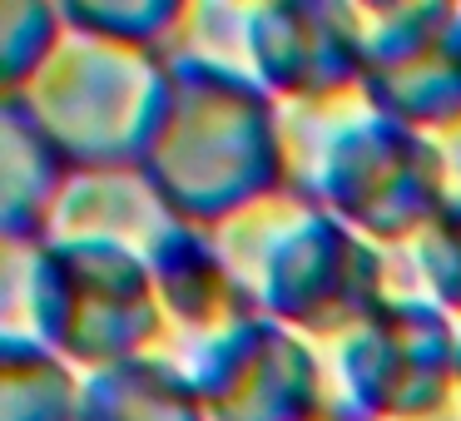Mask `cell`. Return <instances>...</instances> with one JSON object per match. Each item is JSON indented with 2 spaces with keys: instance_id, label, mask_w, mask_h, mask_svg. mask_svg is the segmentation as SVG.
Returning a JSON list of instances; mask_svg holds the SVG:
<instances>
[{
  "instance_id": "1",
  "label": "cell",
  "mask_w": 461,
  "mask_h": 421,
  "mask_svg": "<svg viewBox=\"0 0 461 421\" xmlns=\"http://www.w3.org/2000/svg\"><path fill=\"white\" fill-rule=\"evenodd\" d=\"M134 169L149 179L174 223L219 228L293 184L283 104L253 80L249 65L179 50L164 60Z\"/></svg>"
},
{
  "instance_id": "2",
  "label": "cell",
  "mask_w": 461,
  "mask_h": 421,
  "mask_svg": "<svg viewBox=\"0 0 461 421\" xmlns=\"http://www.w3.org/2000/svg\"><path fill=\"white\" fill-rule=\"evenodd\" d=\"M283 134L293 189L387 253H411L447 203L431 134L387 120L362 90L322 104H283Z\"/></svg>"
},
{
  "instance_id": "3",
  "label": "cell",
  "mask_w": 461,
  "mask_h": 421,
  "mask_svg": "<svg viewBox=\"0 0 461 421\" xmlns=\"http://www.w3.org/2000/svg\"><path fill=\"white\" fill-rule=\"evenodd\" d=\"M25 258L31 337L80 377L130 357H169L174 332L140 253L120 243H41Z\"/></svg>"
},
{
  "instance_id": "4",
  "label": "cell",
  "mask_w": 461,
  "mask_h": 421,
  "mask_svg": "<svg viewBox=\"0 0 461 421\" xmlns=\"http://www.w3.org/2000/svg\"><path fill=\"white\" fill-rule=\"evenodd\" d=\"M159 85L164 55L65 25L41 75L0 100L21 104L75 169H134Z\"/></svg>"
},
{
  "instance_id": "5",
  "label": "cell",
  "mask_w": 461,
  "mask_h": 421,
  "mask_svg": "<svg viewBox=\"0 0 461 421\" xmlns=\"http://www.w3.org/2000/svg\"><path fill=\"white\" fill-rule=\"evenodd\" d=\"M456 332V318L431 298L402 292L382 302L322 352L338 407L352 421H461Z\"/></svg>"
},
{
  "instance_id": "6",
  "label": "cell",
  "mask_w": 461,
  "mask_h": 421,
  "mask_svg": "<svg viewBox=\"0 0 461 421\" xmlns=\"http://www.w3.org/2000/svg\"><path fill=\"white\" fill-rule=\"evenodd\" d=\"M397 263L387 248L367 243L357 228L312 203L263 258L253 278V302L263 318L293 327L318 352L342 342L397 292Z\"/></svg>"
},
{
  "instance_id": "7",
  "label": "cell",
  "mask_w": 461,
  "mask_h": 421,
  "mask_svg": "<svg viewBox=\"0 0 461 421\" xmlns=\"http://www.w3.org/2000/svg\"><path fill=\"white\" fill-rule=\"evenodd\" d=\"M362 31V94L417 134L461 124V5L352 0Z\"/></svg>"
},
{
  "instance_id": "8",
  "label": "cell",
  "mask_w": 461,
  "mask_h": 421,
  "mask_svg": "<svg viewBox=\"0 0 461 421\" xmlns=\"http://www.w3.org/2000/svg\"><path fill=\"white\" fill-rule=\"evenodd\" d=\"M209 421H328L338 417L328 357L273 318H249L184 357Z\"/></svg>"
},
{
  "instance_id": "9",
  "label": "cell",
  "mask_w": 461,
  "mask_h": 421,
  "mask_svg": "<svg viewBox=\"0 0 461 421\" xmlns=\"http://www.w3.org/2000/svg\"><path fill=\"white\" fill-rule=\"evenodd\" d=\"M243 65L278 104H322L362 90L352 0H268L243 11Z\"/></svg>"
},
{
  "instance_id": "10",
  "label": "cell",
  "mask_w": 461,
  "mask_h": 421,
  "mask_svg": "<svg viewBox=\"0 0 461 421\" xmlns=\"http://www.w3.org/2000/svg\"><path fill=\"white\" fill-rule=\"evenodd\" d=\"M149 278L159 292V308L169 318V332L189 342V352L209 347L213 337L233 332L239 322L258 318L249 288L239 282V273L229 268V258L219 253L209 228H189V223H174L149 253ZM184 352V357H189Z\"/></svg>"
},
{
  "instance_id": "11",
  "label": "cell",
  "mask_w": 461,
  "mask_h": 421,
  "mask_svg": "<svg viewBox=\"0 0 461 421\" xmlns=\"http://www.w3.org/2000/svg\"><path fill=\"white\" fill-rule=\"evenodd\" d=\"M75 179V164L21 110L0 100V238L15 253H35L50 238L55 209Z\"/></svg>"
},
{
  "instance_id": "12",
  "label": "cell",
  "mask_w": 461,
  "mask_h": 421,
  "mask_svg": "<svg viewBox=\"0 0 461 421\" xmlns=\"http://www.w3.org/2000/svg\"><path fill=\"white\" fill-rule=\"evenodd\" d=\"M169 228L174 213L140 169H75L45 243H120L144 258Z\"/></svg>"
},
{
  "instance_id": "13",
  "label": "cell",
  "mask_w": 461,
  "mask_h": 421,
  "mask_svg": "<svg viewBox=\"0 0 461 421\" xmlns=\"http://www.w3.org/2000/svg\"><path fill=\"white\" fill-rule=\"evenodd\" d=\"M80 421H209L179 357H130L85 377Z\"/></svg>"
},
{
  "instance_id": "14",
  "label": "cell",
  "mask_w": 461,
  "mask_h": 421,
  "mask_svg": "<svg viewBox=\"0 0 461 421\" xmlns=\"http://www.w3.org/2000/svg\"><path fill=\"white\" fill-rule=\"evenodd\" d=\"M85 377L31 332L0 337V421H80Z\"/></svg>"
},
{
  "instance_id": "15",
  "label": "cell",
  "mask_w": 461,
  "mask_h": 421,
  "mask_svg": "<svg viewBox=\"0 0 461 421\" xmlns=\"http://www.w3.org/2000/svg\"><path fill=\"white\" fill-rule=\"evenodd\" d=\"M60 15L75 31L134 45V50H154L164 60L179 55L184 31L194 25V5H184V0H65Z\"/></svg>"
},
{
  "instance_id": "16",
  "label": "cell",
  "mask_w": 461,
  "mask_h": 421,
  "mask_svg": "<svg viewBox=\"0 0 461 421\" xmlns=\"http://www.w3.org/2000/svg\"><path fill=\"white\" fill-rule=\"evenodd\" d=\"M65 40L60 5L45 0H5L0 5V94H21L41 65Z\"/></svg>"
},
{
  "instance_id": "17",
  "label": "cell",
  "mask_w": 461,
  "mask_h": 421,
  "mask_svg": "<svg viewBox=\"0 0 461 421\" xmlns=\"http://www.w3.org/2000/svg\"><path fill=\"white\" fill-rule=\"evenodd\" d=\"M411 268L417 282L447 318L461 322V199H447L427 233L411 243Z\"/></svg>"
},
{
  "instance_id": "18",
  "label": "cell",
  "mask_w": 461,
  "mask_h": 421,
  "mask_svg": "<svg viewBox=\"0 0 461 421\" xmlns=\"http://www.w3.org/2000/svg\"><path fill=\"white\" fill-rule=\"evenodd\" d=\"M431 144H437V154H441V179H447V199H461V124H451V130L431 134Z\"/></svg>"
},
{
  "instance_id": "19",
  "label": "cell",
  "mask_w": 461,
  "mask_h": 421,
  "mask_svg": "<svg viewBox=\"0 0 461 421\" xmlns=\"http://www.w3.org/2000/svg\"><path fill=\"white\" fill-rule=\"evenodd\" d=\"M456 327H461V322H456ZM456 367H461V332H456Z\"/></svg>"
},
{
  "instance_id": "20",
  "label": "cell",
  "mask_w": 461,
  "mask_h": 421,
  "mask_svg": "<svg viewBox=\"0 0 461 421\" xmlns=\"http://www.w3.org/2000/svg\"><path fill=\"white\" fill-rule=\"evenodd\" d=\"M328 421H352V417H348V411H338V417H328Z\"/></svg>"
}]
</instances>
